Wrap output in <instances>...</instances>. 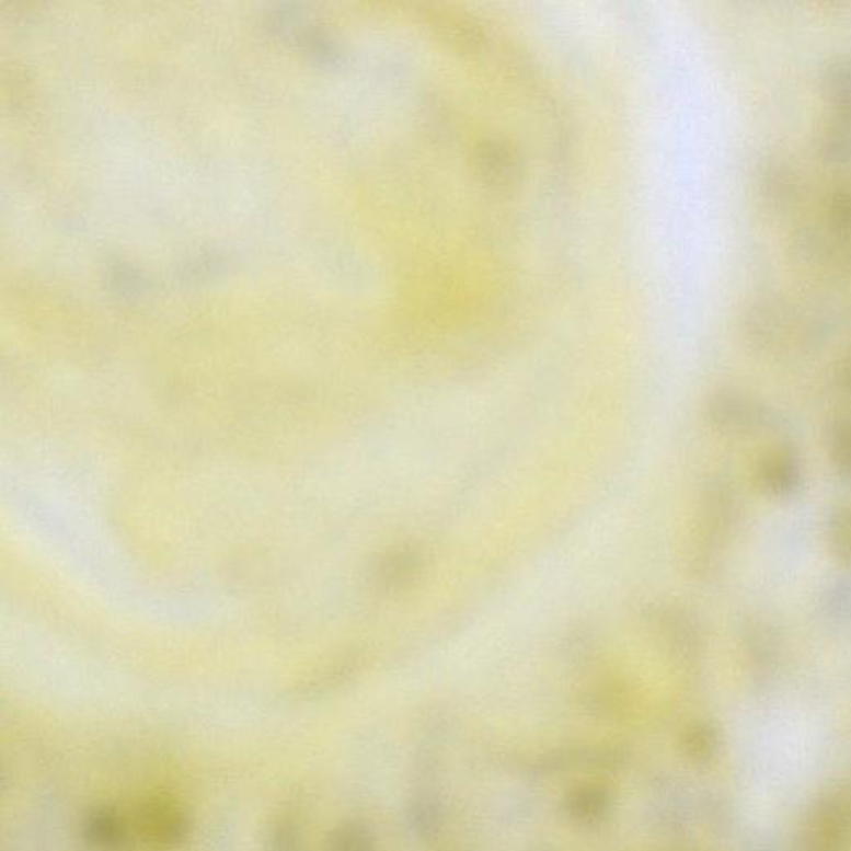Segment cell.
Wrapping results in <instances>:
<instances>
[{
	"label": "cell",
	"instance_id": "cell-1",
	"mask_svg": "<svg viewBox=\"0 0 851 851\" xmlns=\"http://www.w3.org/2000/svg\"><path fill=\"white\" fill-rule=\"evenodd\" d=\"M140 827L143 833L162 844H179L188 837V818L172 802L152 800L140 810Z\"/></svg>",
	"mask_w": 851,
	"mask_h": 851
},
{
	"label": "cell",
	"instance_id": "cell-5",
	"mask_svg": "<svg viewBox=\"0 0 851 851\" xmlns=\"http://www.w3.org/2000/svg\"><path fill=\"white\" fill-rule=\"evenodd\" d=\"M833 529V541L835 545H837L838 554L851 562V510L838 517Z\"/></svg>",
	"mask_w": 851,
	"mask_h": 851
},
{
	"label": "cell",
	"instance_id": "cell-4",
	"mask_svg": "<svg viewBox=\"0 0 851 851\" xmlns=\"http://www.w3.org/2000/svg\"><path fill=\"white\" fill-rule=\"evenodd\" d=\"M483 152L484 156L480 162L483 163L484 175L491 176L496 182H506L516 172V160L510 159V153L507 150L490 147Z\"/></svg>",
	"mask_w": 851,
	"mask_h": 851
},
{
	"label": "cell",
	"instance_id": "cell-2",
	"mask_svg": "<svg viewBox=\"0 0 851 851\" xmlns=\"http://www.w3.org/2000/svg\"><path fill=\"white\" fill-rule=\"evenodd\" d=\"M423 573V554L416 549L403 548L381 562L378 577L387 589L403 590L414 586Z\"/></svg>",
	"mask_w": 851,
	"mask_h": 851
},
{
	"label": "cell",
	"instance_id": "cell-6",
	"mask_svg": "<svg viewBox=\"0 0 851 851\" xmlns=\"http://www.w3.org/2000/svg\"><path fill=\"white\" fill-rule=\"evenodd\" d=\"M838 456H840V461L847 464V468L851 471V429H848L847 435L841 436L840 445H838Z\"/></svg>",
	"mask_w": 851,
	"mask_h": 851
},
{
	"label": "cell",
	"instance_id": "cell-3",
	"mask_svg": "<svg viewBox=\"0 0 851 851\" xmlns=\"http://www.w3.org/2000/svg\"><path fill=\"white\" fill-rule=\"evenodd\" d=\"M87 840L104 848H115L125 838V825L117 812L102 808L90 815L85 824Z\"/></svg>",
	"mask_w": 851,
	"mask_h": 851
}]
</instances>
